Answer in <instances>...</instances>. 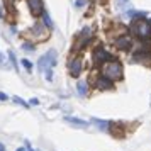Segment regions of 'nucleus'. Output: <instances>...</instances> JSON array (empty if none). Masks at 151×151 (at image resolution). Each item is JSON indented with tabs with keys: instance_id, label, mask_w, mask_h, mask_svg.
Here are the masks:
<instances>
[{
	"instance_id": "f257e3e1",
	"label": "nucleus",
	"mask_w": 151,
	"mask_h": 151,
	"mask_svg": "<svg viewBox=\"0 0 151 151\" xmlns=\"http://www.w3.org/2000/svg\"><path fill=\"white\" fill-rule=\"evenodd\" d=\"M122 73H124V68H122V65H121V61H117V60L109 61V63H105V65L100 66V75L105 76L110 82L121 80L122 78Z\"/></svg>"
},
{
	"instance_id": "f03ea898",
	"label": "nucleus",
	"mask_w": 151,
	"mask_h": 151,
	"mask_svg": "<svg viewBox=\"0 0 151 151\" xmlns=\"http://www.w3.org/2000/svg\"><path fill=\"white\" fill-rule=\"evenodd\" d=\"M129 31L136 36V37H139L141 41H146V39H150V37H151V22L146 21V19H137V21H132Z\"/></svg>"
},
{
	"instance_id": "7ed1b4c3",
	"label": "nucleus",
	"mask_w": 151,
	"mask_h": 151,
	"mask_svg": "<svg viewBox=\"0 0 151 151\" xmlns=\"http://www.w3.org/2000/svg\"><path fill=\"white\" fill-rule=\"evenodd\" d=\"M27 36L31 42H42L49 37V29L42 24V21H36L34 26L27 31Z\"/></svg>"
},
{
	"instance_id": "20e7f679",
	"label": "nucleus",
	"mask_w": 151,
	"mask_h": 151,
	"mask_svg": "<svg viewBox=\"0 0 151 151\" xmlns=\"http://www.w3.org/2000/svg\"><path fill=\"white\" fill-rule=\"evenodd\" d=\"M95 37V34H93V29L92 27H83L82 32L78 34V37L75 39V44H73V53H78V51H82L83 48H87L90 42H92V39Z\"/></svg>"
},
{
	"instance_id": "39448f33",
	"label": "nucleus",
	"mask_w": 151,
	"mask_h": 151,
	"mask_svg": "<svg viewBox=\"0 0 151 151\" xmlns=\"http://www.w3.org/2000/svg\"><path fill=\"white\" fill-rule=\"evenodd\" d=\"M114 60H116V58L110 55L104 46H100V44L95 46L93 51H92V61H93V65L102 66V65H105V63H109V61H114Z\"/></svg>"
},
{
	"instance_id": "423d86ee",
	"label": "nucleus",
	"mask_w": 151,
	"mask_h": 151,
	"mask_svg": "<svg viewBox=\"0 0 151 151\" xmlns=\"http://www.w3.org/2000/svg\"><path fill=\"white\" fill-rule=\"evenodd\" d=\"M56 63H58V51L56 49H49L46 55H42L39 60H37V70L41 71H46V70L53 68Z\"/></svg>"
},
{
	"instance_id": "0eeeda50",
	"label": "nucleus",
	"mask_w": 151,
	"mask_h": 151,
	"mask_svg": "<svg viewBox=\"0 0 151 151\" xmlns=\"http://www.w3.org/2000/svg\"><path fill=\"white\" fill-rule=\"evenodd\" d=\"M82 70H83L82 58L73 55L71 58H70V61H68V73L73 76V78H78V76L82 75Z\"/></svg>"
},
{
	"instance_id": "6e6552de",
	"label": "nucleus",
	"mask_w": 151,
	"mask_h": 151,
	"mask_svg": "<svg viewBox=\"0 0 151 151\" xmlns=\"http://www.w3.org/2000/svg\"><path fill=\"white\" fill-rule=\"evenodd\" d=\"M112 44H114V48L119 49V51H129V49H132V46H134V44H132V37H131L129 34L114 37Z\"/></svg>"
},
{
	"instance_id": "1a4fd4ad",
	"label": "nucleus",
	"mask_w": 151,
	"mask_h": 151,
	"mask_svg": "<svg viewBox=\"0 0 151 151\" xmlns=\"http://www.w3.org/2000/svg\"><path fill=\"white\" fill-rule=\"evenodd\" d=\"M26 2H27V7H29L31 15L41 17L42 12H44V4H42V0H26Z\"/></svg>"
},
{
	"instance_id": "9d476101",
	"label": "nucleus",
	"mask_w": 151,
	"mask_h": 151,
	"mask_svg": "<svg viewBox=\"0 0 151 151\" xmlns=\"http://www.w3.org/2000/svg\"><path fill=\"white\" fill-rule=\"evenodd\" d=\"M92 85H93L97 90H110V88H114V82L107 80V78L102 76V75H97L95 78H93Z\"/></svg>"
},
{
	"instance_id": "9b49d317",
	"label": "nucleus",
	"mask_w": 151,
	"mask_h": 151,
	"mask_svg": "<svg viewBox=\"0 0 151 151\" xmlns=\"http://www.w3.org/2000/svg\"><path fill=\"white\" fill-rule=\"evenodd\" d=\"M88 82H83V80H78V83H76V93H78V97H87V93H88Z\"/></svg>"
},
{
	"instance_id": "f8f14e48",
	"label": "nucleus",
	"mask_w": 151,
	"mask_h": 151,
	"mask_svg": "<svg viewBox=\"0 0 151 151\" xmlns=\"http://www.w3.org/2000/svg\"><path fill=\"white\" fill-rule=\"evenodd\" d=\"M92 124H95V126H99V129L100 131H107V132H110V122H107V121H102V119H92Z\"/></svg>"
},
{
	"instance_id": "ddd939ff",
	"label": "nucleus",
	"mask_w": 151,
	"mask_h": 151,
	"mask_svg": "<svg viewBox=\"0 0 151 151\" xmlns=\"http://www.w3.org/2000/svg\"><path fill=\"white\" fill-rule=\"evenodd\" d=\"M65 121L70 124H75V126H80V127H88V121H83L78 117H65Z\"/></svg>"
},
{
	"instance_id": "4468645a",
	"label": "nucleus",
	"mask_w": 151,
	"mask_h": 151,
	"mask_svg": "<svg viewBox=\"0 0 151 151\" xmlns=\"http://www.w3.org/2000/svg\"><path fill=\"white\" fill-rule=\"evenodd\" d=\"M7 56H9V61H10V65H12L14 71H15V73H19V65H17V58H15L14 51H9Z\"/></svg>"
},
{
	"instance_id": "2eb2a0df",
	"label": "nucleus",
	"mask_w": 151,
	"mask_h": 151,
	"mask_svg": "<svg viewBox=\"0 0 151 151\" xmlns=\"http://www.w3.org/2000/svg\"><path fill=\"white\" fill-rule=\"evenodd\" d=\"M41 21H42V24H44V26H46L48 29H53V21H51V15H49L48 12H46V10L42 12Z\"/></svg>"
},
{
	"instance_id": "dca6fc26",
	"label": "nucleus",
	"mask_w": 151,
	"mask_h": 151,
	"mask_svg": "<svg viewBox=\"0 0 151 151\" xmlns=\"http://www.w3.org/2000/svg\"><path fill=\"white\" fill-rule=\"evenodd\" d=\"M22 49H26V51H29V53H32L34 51V42H31V41H24L22 42Z\"/></svg>"
},
{
	"instance_id": "f3484780",
	"label": "nucleus",
	"mask_w": 151,
	"mask_h": 151,
	"mask_svg": "<svg viewBox=\"0 0 151 151\" xmlns=\"http://www.w3.org/2000/svg\"><path fill=\"white\" fill-rule=\"evenodd\" d=\"M12 100H14L15 104H19V105H24V107H29V104L26 102L24 99H21L19 95H14V97H12Z\"/></svg>"
},
{
	"instance_id": "a211bd4d",
	"label": "nucleus",
	"mask_w": 151,
	"mask_h": 151,
	"mask_svg": "<svg viewBox=\"0 0 151 151\" xmlns=\"http://www.w3.org/2000/svg\"><path fill=\"white\" fill-rule=\"evenodd\" d=\"M21 63H22V66H24V68L27 70L29 73L32 71V63L29 61V60H26V58H24V60H21Z\"/></svg>"
},
{
	"instance_id": "6ab92c4d",
	"label": "nucleus",
	"mask_w": 151,
	"mask_h": 151,
	"mask_svg": "<svg viewBox=\"0 0 151 151\" xmlns=\"http://www.w3.org/2000/svg\"><path fill=\"white\" fill-rule=\"evenodd\" d=\"M87 4H88V0H75V7H76V9L87 7Z\"/></svg>"
},
{
	"instance_id": "aec40b11",
	"label": "nucleus",
	"mask_w": 151,
	"mask_h": 151,
	"mask_svg": "<svg viewBox=\"0 0 151 151\" xmlns=\"http://www.w3.org/2000/svg\"><path fill=\"white\" fill-rule=\"evenodd\" d=\"M46 75H44V78H46V82H53V68H49L44 71Z\"/></svg>"
},
{
	"instance_id": "412c9836",
	"label": "nucleus",
	"mask_w": 151,
	"mask_h": 151,
	"mask_svg": "<svg viewBox=\"0 0 151 151\" xmlns=\"http://www.w3.org/2000/svg\"><path fill=\"white\" fill-rule=\"evenodd\" d=\"M15 2H17V0H5V5L9 7V10H10V9L14 7V4H15Z\"/></svg>"
},
{
	"instance_id": "4be33fe9",
	"label": "nucleus",
	"mask_w": 151,
	"mask_h": 151,
	"mask_svg": "<svg viewBox=\"0 0 151 151\" xmlns=\"http://www.w3.org/2000/svg\"><path fill=\"white\" fill-rule=\"evenodd\" d=\"M0 68H5V58L2 53H0Z\"/></svg>"
},
{
	"instance_id": "5701e85b",
	"label": "nucleus",
	"mask_w": 151,
	"mask_h": 151,
	"mask_svg": "<svg viewBox=\"0 0 151 151\" xmlns=\"http://www.w3.org/2000/svg\"><path fill=\"white\" fill-rule=\"evenodd\" d=\"M29 104H31V105H39V99H36L34 97V99H31V102Z\"/></svg>"
},
{
	"instance_id": "b1692460",
	"label": "nucleus",
	"mask_w": 151,
	"mask_h": 151,
	"mask_svg": "<svg viewBox=\"0 0 151 151\" xmlns=\"http://www.w3.org/2000/svg\"><path fill=\"white\" fill-rule=\"evenodd\" d=\"M126 4H127V0H117V5H119V7H124Z\"/></svg>"
},
{
	"instance_id": "393cba45",
	"label": "nucleus",
	"mask_w": 151,
	"mask_h": 151,
	"mask_svg": "<svg viewBox=\"0 0 151 151\" xmlns=\"http://www.w3.org/2000/svg\"><path fill=\"white\" fill-rule=\"evenodd\" d=\"M0 100H9V97L4 93V92H0Z\"/></svg>"
},
{
	"instance_id": "a878e982",
	"label": "nucleus",
	"mask_w": 151,
	"mask_h": 151,
	"mask_svg": "<svg viewBox=\"0 0 151 151\" xmlns=\"http://www.w3.org/2000/svg\"><path fill=\"white\" fill-rule=\"evenodd\" d=\"M4 15H5L4 14V9H2V5H0V19H4Z\"/></svg>"
},
{
	"instance_id": "bb28decb",
	"label": "nucleus",
	"mask_w": 151,
	"mask_h": 151,
	"mask_svg": "<svg viewBox=\"0 0 151 151\" xmlns=\"http://www.w3.org/2000/svg\"><path fill=\"white\" fill-rule=\"evenodd\" d=\"M15 151H27V150H26L24 146H21V148H17V150H15Z\"/></svg>"
},
{
	"instance_id": "cd10ccee",
	"label": "nucleus",
	"mask_w": 151,
	"mask_h": 151,
	"mask_svg": "<svg viewBox=\"0 0 151 151\" xmlns=\"http://www.w3.org/2000/svg\"><path fill=\"white\" fill-rule=\"evenodd\" d=\"M0 151H5V146H4L2 143H0Z\"/></svg>"
}]
</instances>
